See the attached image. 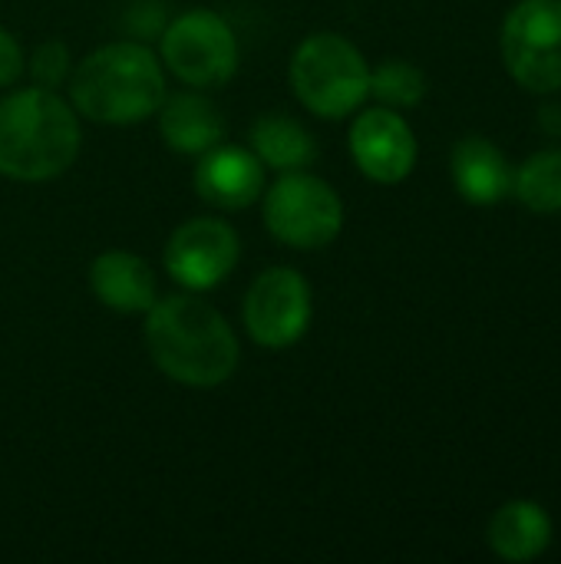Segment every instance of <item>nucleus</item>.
I'll return each mask as SVG.
<instances>
[{"label":"nucleus","mask_w":561,"mask_h":564,"mask_svg":"<svg viewBox=\"0 0 561 564\" xmlns=\"http://www.w3.org/2000/svg\"><path fill=\"white\" fill-rule=\"evenodd\" d=\"M503 59L529 93L561 89V0H522L503 23Z\"/></svg>","instance_id":"nucleus-7"},{"label":"nucleus","mask_w":561,"mask_h":564,"mask_svg":"<svg viewBox=\"0 0 561 564\" xmlns=\"http://www.w3.org/2000/svg\"><path fill=\"white\" fill-rule=\"evenodd\" d=\"M241 241L231 225L218 218H192L179 225L165 245V271L188 291L218 288L238 264Z\"/></svg>","instance_id":"nucleus-9"},{"label":"nucleus","mask_w":561,"mask_h":564,"mask_svg":"<svg viewBox=\"0 0 561 564\" xmlns=\"http://www.w3.org/2000/svg\"><path fill=\"white\" fill-rule=\"evenodd\" d=\"M145 347L152 364L182 387H218L241 360L228 321L192 294H172L149 307Z\"/></svg>","instance_id":"nucleus-1"},{"label":"nucleus","mask_w":561,"mask_h":564,"mask_svg":"<svg viewBox=\"0 0 561 564\" xmlns=\"http://www.w3.org/2000/svg\"><path fill=\"white\" fill-rule=\"evenodd\" d=\"M79 155V116L53 89L33 86L0 99V175L50 182Z\"/></svg>","instance_id":"nucleus-2"},{"label":"nucleus","mask_w":561,"mask_h":564,"mask_svg":"<svg viewBox=\"0 0 561 564\" xmlns=\"http://www.w3.org/2000/svg\"><path fill=\"white\" fill-rule=\"evenodd\" d=\"M311 288L294 268H268L245 297V330L258 347H294L311 327Z\"/></svg>","instance_id":"nucleus-8"},{"label":"nucleus","mask_w":561,"mask_h":564,"mask_svg":"<svg viewBox=\"0 0 561 564\" xmlns=\"http://www.w3.org/2000/svg\"><path fill=\"white\" fill-rule=\"evenodd\" d=\"M370 96L400 109L417 106L427 96V76L420 66L407 59H387L377 69H370Z\"/></svg>","instance_id":"nucleus-18"},{"label":"nucleus","mask_w":561,"mask_h":564,"mask_svg":"<svg viewBox=\"0 0 561 564\" xmlns=\"http://www.w3.org/2000/svg\"><path fill=\"white\" fill-rule=\"evenodd\" d=\"M539 126H542L549 135L561 139V102H549V106H542V112H539Z\"/></svg>","instance_id":"nucleus-21"},{"label":"nucleus","mask_w":561,"mask_h":564,"mask_svg":"<svg viewBox=\"0 0 561 564\" xmlns=\"http://www.w3.org/2000/svg\"><path fill=\"white\" fill-rule=\"evenodd\" d=\"M89 284L99 304L119 314H149L159 301L155 271L132 251H103L89 268Z\"/></svg>","instance_id":"nucleus-12"},{"label":"nucleus","mask_w":561,"mask_h":564,"mask_svg":"<svg viewBox=\"0 0 561 564\" xmlns=\"http://www.w3.org/2000/svg\"><path fill=\"white\" fill-rule=\"evenodd\" d=\"M159 132L169 149L182 155H202L222 142L225 122L212 99L198 93H175V96L165 93L159 106Z\"/></svg>","instance_id":"nucleus-14"},{"label":"nucleus","mask_w":561,"mask_h":564,"mask_svg":"<svg viewBox=\"0 0 561 564\" xmlns=\"http://www.w3.org/2000/svg\"><path fill=\"white\" fill-rule=\"evenodd\" d=\"M513 192L526 208L539 215L561 212V149H546L526 159V165L513 178Z\"/></svg>","instance_id":"nucleus-17"},{"label":"nucleus","mask_w":561,"mask_h":564,"mask_svg":"<svg viewBox=\"0 0 561 564\" xmlns=\"http://www.w3.org/2000/svg\"><path fill=\"white\" fill-rule=\"evenodd\" d=\"M165 99V73L159 56L132 40L106 43L89 53L73 79L69 102L79 116L103 126H132L159 112Z\"/></svg>","instance_id":"nucleus-3"},{"label":"nucleus","mask_w":561,"mask_h":564,"mask_svg":"<svg viewBox=\"0 0 561 564\" xmlns=\"http://www.w3.org/2000/svg\"><path fill=\"white\" fill-rule=\"evenodd\" d=\"M489 545L506 562H532L552 545V519L539 502H509L489 522Z\"/></svg>","instance_id":"nucleus-15"},{"label":"nucleus","mask_w":561,"mask_h":564,"mask_svg":"<svg viewBox=\"0 0 561 564\" xmlns=\"http://www.w3.org/2000/svg\"><path fill=\"white\" fill-rule=\"evenodd\" d=\"M265 228L301 251L327 248L344 228L337 192L311 172H281L265 195Z\"/></svg>","instance_id":"nucleus-5"},{"label":"nucleus","mask_w":561,"mask_h":564,"mask_svg":"<svg viewBox=\"0 0 561 564\" xmlns=\"http://www.w3.org/2000/svg\"><path fill=\"white\" fill-rule=\"evenodd\" d=\"M350 152L357 169L380 185L403 182L417 165L413 129L393 109L360 112L350 126Z\"/></svg>","instance_id":"nucleus-10"},{"label":"nucleus","mask_w":561,"mask_h":564,"mask_svg":"<svg viewBox=\"0 0 561 564\" xmlns=\"http://www.w3.org/2000/svg\"><path fill=\"white\" fill-rule=\"evenodd\" d=\"M195 192L225 212L248 208L265 195V165L251 149L212 145L195 169Z\"/></svg>","instance_id":"nucleus-11"},{"label":"nucleus","mask_w":561,"mask_h":564,"mask_svg":"<svg viewBox=\"0 0 561 564\" xmlns=\"http://www.w3.org/2000/svg\"><path fill=\"white\" fill-rule=\"evenodd\" d=\"M251 152L261 159L265 169L274 172H301L317 159L314 135L284 112L258 116L251 126Z\"/></svg>","instance_id":"nucleus-16"},{"label":"nucleus","mask_w":561,"mask_h":564,"mask_svg":"<svg viewBox=\"0 0 561 564\" xmlns=\"http://www.w3.org/2000/svg\"><path fill=\"white\" fill-rule=\"evenodd\" d=\"M66 69H69V53H66V46L60 40L43 43L33 53V59H30V73H33L36 86H46V89L60 86V79L66 76Z\"/></svg>","instance_id":"nucleus-19"},{"label":"nucleus","mask_w":561,"mask_h":564,"mask_svg":"<svg viewBox=\"0 0 561 564\" xmlns=\"http://www.w3.org/2000/svg\"><path fill=\"white\" fill-rule=\"evenodd\" d=\"M291 89L321 119H344L370 96V66L341 33H311L291 56Z\"/></svg>","instance_id":"nucleus-4"},{"label":"nucleus","mask_w":561,"mask_h":564,"mask_svg":"<svg viewBox=\"0 0 561 564\" xmlns=\"http://www.w3.org/2000/svg\"><path fill=\"white\" fill-rule=\"evenodd\" d=\"M23 73V50L20 43L0 26V86H10L17 83Z\"/></svg>","instance_id":"nucleus-20"},{"label":"nucleus","mask_w":561,"mask_h":564,"mask_svg":"<svg viewBox=\"0 0 561 564\" xmlns=\"http://www.w3.org/2000/svg\"><path fill=\"white\" fill-rule=\"evenodd\" d=\"M162 59L195 89L222 86L238 69V40L222 13L195 7L172 20L162 33Z\"/></svg>","instance_id":"nucleus-6"},{"label":"nucleus","mask_w":561,"mask_h":564,"mask_svg":"<svg viewBox=\"0 0 561 564\" xmlns=\"http://www.w3.org/2000/svg\"><path fill=\"white\" fill-rule=\"evenodd\" d=\"M513 165L499 145L483 135L460 139L453 149V182L470 205H496L513 192Z\"/></svg>","instance_id":"nucleus-13"}]
</instances>
